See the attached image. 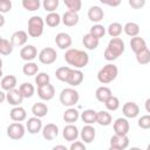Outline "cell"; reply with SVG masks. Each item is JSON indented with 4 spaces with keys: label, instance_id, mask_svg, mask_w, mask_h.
Here are the masks:
<instances>
[{
    "label": "cell",
    "instance_id": "obj_1",
    "mask_svg": "<svg viewBox=\"0 0 150 150\" xmlns=\"http://www.w3.org/2000/svg\"><path fill=\"white\" fill-rule=\"evenodd\" d=\"M64 60L69 66H73L74 68H77V69H81L88 64L89 55L84 50L68 48L64 53Z\"/></svg>",
    "mask_w": 150,
    "mask_h": 150
},
{
    "label": "cell",
    "instance_id": "obj_2",
    "mask_svg": "<svg viewBox=\"0 0 150 150\" xmlns=\"http://www.w3.org/2000/svg\"><path fill=\"white\" fill-rule=\"evenodd\" d=\"M124 49H125L124 41L120 38H112L109 41L103 56L107 61H114L124 53Z\"/></svg>",
    "mask_w": 150,
    "mask_h": 150
},
{
    "label": "cell",
    "instance_id": "obj_3",
    "mask_svg": "<svg viewBox=\"0 0 150 150\" xmlns=\"http://www.w3.org/2000/svg\"><path fill=\"white\" fill-rule=\"evenodd\" d=\"M117 75H118V68L112 63H108L103 66L97 73V80L100 83L108 84L112 82L117 77Z\"/></svg>",
    "mask_w": 150,
    "mask_h": 150
},
{
    "label": "cell",
    "instance_id": "obj_4",
    "mask_svg": "<svg viewBox=\"0 0 150 150\" xmlns=\"http://www.w3.org/2000/svg\"><path fill=\"white\" fill-rule=\"evenodd\" d=\"M45 21L41 16L34 15L28 20V35L32 38H40L43 33Z\"/></svg>",
    "mask_w": 150,
    "mask_h": 150
},
{
    "label": "cell",
    "instance_id": "obj_5",
    "mask_svg": "<svg viewBox=\"0 0 150 150\" xmlns=\"http://www.w3.org/2000/svg\"><path fill=\"white\" fill-rule=\"evenodd\" d=\"M79 91L74 88H64L60 93V102L64 107H73L79 102Z\"/></svg>",
    "mask_w": 150,
    "mask_h": 150
},
{
    "label": "cell",
    "instance_id": "obj_6",
    "mask_svg": "<svg viewBox=\"0 0 150 150\" xmlns=\"http://www.w3.org/2000/svg\"><path fill=\"white\" fill-rule=\"evenodd\" d=\"M25 132H26V127L21 122H14L7 127V136L11 139L14 141L21 139L25 136Z\"/></svg>",
    "mask_w": 150,
    "mask_h": 150
},
{
    "label": "cell",
    "instance_id": "obj_7",
    "mask_svg": "<svg viewBox=\"0 0 150 150\" xmlns=\"http://www.w3.org/2000/svg\"><path fill=\"white\" fill-rule=\"evenodd\" d=\"M129 146L128 135H114L110 137V149L112 150H124Z\"/></svg>",
    "mask_w": 150,
    "mask_h": 150
},
{
    "label": "cell",
    "instance_id": "obj_8",
    "mask_svg": "<svg viewBox=\"0 0 150 150\" xmlns=\"http://www.w3.org/2000/svg\"><path fill=\"white\" fill-rule=\"evenodd\" d=\"M57 59V54H56V50L52 47H47V48H43L40 53H39V61L42 63V64H52L56 61Z\"/></svg>",
    "mask_w": 150,
    "mask_h": 150
},
{
    "label": "cell",
    "instance_id": "obj_9",
    "mask_svg": "<svg viewBox=\"0 0 150 150\" xmlns=\"http://www.w3.org/2000/svg\"><path fill=\"white\" fill-rule=\"evenodd\" d=\"M83 79H84V75H83V73L81 71V69H77V68L71 69V68H70L66 82H67L68 84H70L71 87H77V86H80V84L83 82Z\"/></svg>",
    "mask_w": 150,
    "mask_h": 150
},
{
    "label": "cell",
    "instance_id": "obj_10",
    "mask_svg": "<svg viewBox=\"0 0 150 150\" xmlns=\"http://www.w3.org/2000/svg\"><path fill=\"white\" fill-rule=\"evenodd\" d=\"M38 96L42 101H50L55 96V88L50 83L40 86V87H38Z\"/></svg>",
    "mask_w": 150,
    "mask_h": 150
},
{
    "label": "cell",
    "instance_id": "obj_11",
    "mask_svg": "<svg viewBox=\"0 0 150 150\" xmlns=\"http://www.w3.org/2000/svg\"><path fill=\"white\" fill-rule=\"evenodd\" d=\"M83 143H91L96 137V130L91 124H86L79 135Z\"/></svg>",
    "mask_w": 150,
    "mask_h": 150
},
{
    "label": "cell",
    "instance_id": "obj_12",
    "mask_svg": "<svg viewBox=\"0 0 150 150\" xmlns=\"http://www.w3.org/2000/svg\"><path fill=\"white\" fill-rule=\"evenodd\" d=\"M41 132H42V136H43L45 139L53 141L59 135V127L56 124H54V123H48L45 127H42Z\"/></svg>",
    "mask_w": 150,
    "mask_h": 150
},
{
    "label": "cell",
    "instance_id": "obj_13",
    "mask_svg": "<svg viewBox=\"0 0 150 150\" xmlns=\"http://www.w3.org/2000/svg\"><path fill=\"white\" fill-rule=\"evenodd\" d=\"M6 100H7V102H8L11 105L15 107V105H20V104L22 103L23 96L21 95V93H20L19 89L13 88V89H11V90H8V91L6 93Z\"/></svg>",
    "mask_w": 150,
    "mask_h": 150
},
{
    "label": "cell",
    "instance_id": "obj_14",
    "mask_svg": "<svg viewBox=\"0 0 150 150\" xmlns=\"http://www.w3.org/2000/svg\"><path fill=\"white\" fill-rule=\"evenodd\" d=\"M122 112L127 118H135L139 114V107L135 102H127L122 108Z\"/></svg>",
    "mask_w": 150,
    "mask_h": 150
},
{
    "label": "cell",
    "instance_id": "obj_15",
    "mask_svg": "<svg viewBox=\"0 0 150 150\" xmlns=\"http://www.w3.org/2000/svg\"><path fill=\"white\" fill-rule=\"evenodd\" d=\"M129 129H130V125L127 118L118 117L114 122V131L116 135H128Z\"/></svg>",
    "mask_w": 150,
    "mask_h": 150
},
{
    "label": "cell",
    "instance_id": "obj_16",
    "mask_svg": "<svg viewBox=\"0 0 150 150\" xmlns=\"http://www.w3.org/2000/svg\"><path fill=\"white\" fill-rule=\"evenodd\" d=\"M79 135H80V131H79L77 127L74 125L73 123H69L68 125H66V127L63 128L62 136H63V138H64L66 141H68V142H73V141H75V139H77Z\"/></svg>",
    "mask_w": 150,
    "mask_h": 150
},
{
    "label": "cell",
    "instance_id": "obj_17",
    "mask_svg": "<svg viewBox=\"0 0 150 150\" xmlns=\"http://www.w3.org/2000/svg\"><path fill=\"white\" fill-rule=\"evenodd\" d=\"M55 43L60 49H68L71 46L73 40L69 34L61 32V33L56 34V36H55Z\"/></svg>",
    "mask_w": 150,
    "mask_h": 150
},
{
    "label": "cell",
    "instance_id": "obj_18",
    "mask_svg": "<svg viewBox=\"0 0 150 150\" xmlns=\"http://www.w3.org/2000/svg\"><path fill=\"white\" fill-rule=\"evenodd\" d=\"M36 56H38V50L33 45H27V46L22 47L20 50V57L26 62L33 61Z\"/></svg>",
    "mask_w": 150,
    "mask_h": 150
},
{
    "label": "cell",
    "instance_id": "obj_19",
    "mask_svg": "<svg viewBox=\"0 0 150 150\" xmlns=\"http://www.w3.org/2000/svg\"><path fill=\"white\" fill-rule=\"evenodd\" d=\"M26 129L28 130L29 134H33V135L40 132L41 129H42V121H41V118L36 117V116L28 118V121L26 123Z\"/></svg>",
    "mask_w": 150,
    "mask_h": 150
},
{
    "label": "cell",
    "instance_id": "obj_20",
    "mask_svg": "<svg viewBox=\"0 0 150 150\" xmlns=\"http://www.w3.org/2000/svg\"><path fill=\"white\" fill-rule=\"evenodd\" d=\"M27 40H28V34L25 30H16L11 36L12 45L13 46H16V47H21V46L26 45Z\"/></svg>",
    "mask_w": 150,
    "mask_h": 150
},
{
    "label": "cell",
    "instance_id": "obj_21",
    "mask_svg": "<svg viewBox=\"0 0 150 150\" xmlns=\"http://www.w3.org/2000/svg\"><path fill=\"white\" fill-rule=\"evenodd\" d=\"M79 19H80V18H79L77 12L67 11V12L62 15L61 21L63 22V25H64V26H67V27H73V26H75V25H77Z\"/></svg>",
    "mask_w": 150,
    "mask_h": 150
},
{
    "label": "cell",
    "instance_id": "obj_22",
    "mask_svg": "<svg viewBox=\"0 0 150 150\" xmlns=\"http://www.w3.org/2000/svg\"><path fill=\"white\" fill-rule=\"evenodd\" d=\"M9 117L12 121L14 122H22L27 118V112L26 110L20 107V105H15L11 111H9Z\"/></svg>",
    "mask_w": 150,
    "mask_h": 150
},
{
    "label": "cell",
    "instance_id": "obj_23",
    "mask_svg": "<svg viewBox=\"0 0 150 150\" xmlns=\"http://www.w3.org/2000/svg\"><path fill=\"white\" fill-rule=\"evenodd\" d=\"M104 16V12L100 6H91L88 11V18L90 21L98 23L101 20H103Z\"/></svg>",
    "mask_w": 150,
    "mask_h": 150
},
{
    "label": "cell",
    "instance_id": "obj_24",
    "mask_svg": "<svg viewBox=\"0 0 150 150\" xmlns=\"http://www.w3.org/2000/svg\"><path fill=\"white\" fill-rule=\"evenodd\" d=\"M130 47H131V50L136 54L138 52H141L142 49H144L146 47V42L143 38L136 35V36H132L131 40H130Z\"/></svg>",
    "mask_w": 150,
    "mask_h": 150
},
{
    "label": "cell",
    "instance_id": "obj_25",
    "mask_svg": "<svg viewBox=\"0 0 150 150\" xmlns=\"http://www.w3.org/2000/svg\"><path fill=\"white\" fill-rule=\"evenodd\" d=\"M111 122H112V117L108 111L101 110V111L96 112V123H98L100 125L108 127V125L111 124Z\"/></svg>",
    "mask_w": 150,
    "mask_h": 150
},
{
    "label": "cell",
    "instance_id": "obj_26",
    "mask_svg": "<svg viewBox=\"0 0 150 150\" xmlns=\"http://www.w3.org/2000/svg\"><path fill=\"white\" fill-rule=\"evenodd\" d=\"M82 43H83V46H84L87 49L94 50V49H96V48L98 47L100 40L96 39V38H94L90 33H88V34H86V35L82 38Z\"/></svg>",
    "mask_w": 150,
    "mask_h": 150
},
{
    "label": "cell",
    "instance_id": "obj_27",
    "mask_svg": "<svg viewBox=\"0 0 150 150\" xmlns=\"http://www.w3.org/2000/svg\"><path fill=\"white\" fill-rule=\"evenodd\" d=\"M32 112L34 116L36 117H45L48 112V107L46 103H42V102H38V103H34L33 107H32Z\"/></svg>",
    "mask_w": 150,
    "mask_h": 150
},
{
    "label": "cell",
    "instance_id": "obj_28",
    "mask_svg": "<svg viewBox=\"0 0 150 150\" xmlns=\"http://www.w3.org/2000/svg\"><path fill=\"white\" fill-rule=\"evenodd\" d=\"M111 95H112V93H111L110 88H108V87H105V86L98 87V88L96 89V91H95L96 100H97L98 102H102V103H104V101H105L108 97H110Z\"/></svg>",
    "mask_w": 150,
    "mask_h": 150
},
{
    "label": "cell",
    "instance_id": "obj_29",
    "mask_svg": "<svg viewBox=\"0 0 150 150\" xmlns=\"http://www.w3.org/2000/svg\"><path fill=\"white\" fill-rule=\"evenodd\" d=\"M80 117V112L77 109L69 107L64 112H63V121L67 123H75Z\"/></svg>",
    "mask_w": 150,
    "mask_h": 150
},
{
    "label": "cell",
    "instance_id": "obj_30",
    "mask_svg": "<svg viewBox=\"0 0 150 150\" xmlns=\"http://www.w3.org/2000/svg\"><path fill=\"white\" fill-rule=\"evenodd\" d=\"M16 86V77L14 75H7V76H4L1 79V88L2 90H11L13 88H15Z\"/></svg>",
    "mask_w": 150,
    "mask_h": 150
},
{
    "label": "cell",
    "instance_id": "obj_31",
    "mask_svg": "<svg viewBox=\"0 0 150 150\" xmlns=\"http://www.w3.org/2000/svg\"><path fill=\"white\" fill-rule=\"evenodd\" d=\"M96 112L93 109H86L81 112V120L86 123V124H94L96 123Z\"/></svg>",
    "mask_w": 150,
    "mask_h": 150
},
{
    "label": "cell",
    "instance_id": "obj_32",
    "mask_svg": "<svg viewBox=\"0 0 150 150\" xmlns=\"http://www.w3.org/2000/svg\"><path fill=\"white\" fill-rule=\"evenodd\" d=\"M38 71H39V66L33 61L26 62L22 67V73L26 76H34V75L38 74Z\"/></svg>",
    "mask_w": 150,
    "mask_h": 150
},
{
    "label": "cell",
    "instance_id": "obj_33",
    "mask_svg": "<svg viewBox=\"0 0 150 150\" xmlns=\"http://www.w3.org/2000/svg\"><path fill=\"white\" fill-rule=\"evenodd\" d=\"M19 90L21 93V95L23 96V98H30L33 95H34V91H35V88L32 83L29 82H23L20 87H19Z\"/></svg>",
    "mask_w": 150,
    "mask_h": 150
},
{
    "label": "cell",
    "instance_id": "obj_34",
    "mask_svg": "<svg viewBox=\"0 0 150 150\" xmlns=\"http://www.w3.org/2000/svg\"><path fill=\"white\" fill-rule=\"evenodd\" d=\"M45 22L47 23V26L49 27H56L60 25L61 22V16L56 13V12H49L47 14V16L45 18Z\"/></svg>",
    "mask_w": 150,
    "mask_h": 150
},
{
    "label": "cell",
    "instance_id": "obj_35",
    "mask_svg": "<svg viewBox=\"0 0 150 150\" xmlns=\"http://www.w3.org/2000/svg\"><path fill=\"white\" fill-rule=\"evenodd\" d=\"M135 55H136V61L139 64H148L150 62V50L148 47H145L141 52L136 53Z\"/></svg>",
    "mask_w": 150,
    "mask_h": 150
},
{
    "label": "cell",
    "instance_id": "obj_36",
    "mask_svg": "<svg viewBox=\"0 0 150 150\" xmlns=\"http://www.w3.org/2000/svg\"><path fill=\"white\" fill-rule=\"evenodd\" d=\"M123 30L124 33L128 35V36H136L138 35L139 33V26L136 23V22H127L123 27Z\"/></svg>",
    "mask_w": 150,
    "mask_h": 150
},
{
    "label": "cell",
    "instance_id": "obj_37",
    "mask_svg": "<svg viewBox=\"0 0 150 150\" xmlns=\"http://www.w3.org/2000/svg\"><path fill=\"white\" fill-rule=\"evenodd\" d=\"M104 105H105V108H107L108 110H110V111H116V110L120 108V100H118V97L111 95L110 97H108V98L104 101Z\"/></svg>",
    "mask_w": 150,
    "mask_h": 150
},
{
    "label": "cell",
    "instance_id": "obj_38",
    "mask_svg": "<svg viewBox=\"0 0 150 150\" xmlns=\"http://www.w3.org/2000/svg\"><path fill=\"white\" fill-rule=\"evenodd\" d=\"M122 30H123V27H122V25L120 22H112L108 27V34L111 38H118L121 35Z\"/></svg>",
    "mask_w": 150,
    "mask_h": 150
},
{
    "label": "cell",
    "instance_id": "obj_39",
    "mask_svg": "<svg viewBox=\"0 0 150 150\" xmlns=\"http://www.w3.org/2000/svg\"><path fill=\"white\" fill-rule=\"evenodd\" d=\"M40 0H22V7L28 12H35L40 8Z\"/></svg>",
    "mask_w": 150,
    "mask_h": 150
},
{
    "label": "cell",
    "instance_id": "obj_40",
    "mask_svg": "<svg viewBox=\"0 0 150 150\" xmlns=\"http://www.w3.org/2000/svg\"><path fill=\"white\" fill-rule=\"evenodd\" d=\"M13 45L7 39H2L0 42V54L1 55H9L13 52Z\"/></svg>",
    "mask_w": 150,
    "mask_h": 150
},
{
    "label": "cell",
    "instance_id": "obj_41",
    "mask_svg": "<svg viewBox=\"0 0 150 150\" xmlns=\"http://www.w3.org/2000/svg\"><path fill=\"white\" fill-rule=\"evenodd\" d=\"M94 38H96V39H101V38H103L104 36V34H105V28L102 26V25H100V23H96V25H94L91 28H90V32H89Z\"/></svg>",
    "mask_w": 150,
    "mask_h": 150
},
{
    "label": "cell",
    "instance_id": "obj_42",
    "mask_svg": "<svg viewBox=\"0 0 150 150\" xmlns=\"http://www.w3.org/2000/svg\"><path fill=\"white\" fill-rule=\"evenodd\" d=\"M69 70H70V67H67V66L57 68L56 71H55L56 79H57L59 81H61V82H66V80H67V77H68V74H69Z\"/></svg>",
    "mask_w": 150,
    "mask_h": 150
},
{
    "label": "cell",
    "instance_id": "obj_43",
    "mask_svg": "<svg viewBox=\"0 0 150 150\" xmlns=\"http://www.w3.org/2000/svg\"><path fill=\"white\" fill-rule=\"evenodd\" d=\"M42 6L46 12H55L59 7V0H42Z\"/></svg>",
    "mask_w": 150,
    "mask_h": 150
},
{
    "label": "cell",
    "instance_id": "obj_44",
    "mask_svg": "<svg viewBox=\"0 0 150 150\" xmlns=\"http://www.w3.org/2000/svg\"><path fill=\"white\" fill-rule=\"evenodd\" d=\"M63 2L67 6V8L69 11H73V12H79L82 7L81 0H63Z\"/></svg>",
    "mask_w": 150,
    "mask_h": 150
},
{
    "label": "cell",
    "instance_id": "obj_45",
    "mask_svg": "<svg viewBox=\"0 0 150 150\" xmlns=\"http://www.w3.org/2000/svg\"><path fill=\"white\" fill-rule=\"evenodd\" d=\"M49 75L47 74V73H45V71H42V73H38V75L35 76V83L38 84V87H40V86H45V84H47V83H49Z\"/></svg>",
    "mask_w": 150,
    "mask_h": 150
},
{
    "label": "cell",
    "instance_id": "obj_46",
    "mask_svg": "<svg viewBox=\"0 0 150 150\" xmlns=\"http://www.w3.org/2000/svg\"><path fill=\"white\" fill-rule=\"evenodd\" d=\"M138 127L141 128V129H144V130H146V129H149L150 128V116L149 115H144V116H142L139 120H138Z\"/></svg>",
    "mask_w": 150,
    "mask_h": 150
},
{
    "label": "cell",
    "instance_id": "obj_47",
    "mask_svg": "<svg viewBox=\"0 0 150 150\" xmlns=\"http://www.w3.org/2000/svg\"><path fill=\"white\" fill-rule=\"evenodd\" d=\"M12 9V1L11 0H0V13L6 14Z\"/></svg>",
    "mask_w": 150,
    "mask_h": 150
},
{
    "label": "cell",
    "instance_id": "obj_48",
    "mask_svg": "<svg viewBox=\"0 0 150 150\" xmlns=\"http://www.w3.org/2000/svg\"><path fill=\"white\" fill-rule=\"evenodd\" d=\"M145 1L146 0H128L130 7L134 8V9H141V8H143L145 6Z\"/></svg>",
    "mask_w": 150,
    "mask_h": 150
},
{
    "label": "cell",
    "instance_id": "obj_49",
    "mask_svg": "<svg viewBox=\"0 0 150 150\" xmlns=\"http://www.w3.org/2000/svg\"><path fill=\"white\" fill-rule=\"evenodd\" d=\"M70 150H86V145L82 141H73L70 146H69Z\"/></svg>",
    "mask_w": 150,
    "mask_h": 150
},
{
    "label": "cell",
    "instance_id": "obj_50",
    "mask_svg": "<svg viewBox=\"0 0 150 150\" xmlns=\"http://www.w3.org/2000/svg\"><path fill=\"white\" fill-rule=\"evenodd\" d=\"M121 2H122V0H108L107 5L110 7H117L121 5Z\"/></svg>",
    "mask_w": 150,
    "mask_h": 150
},
{
    "label": "cell",
    "instance_id": "obj_51",
    "mask_svg": "<svg viewBox=\"0 0 150 150\" xmlns=\"http://www.w3.org/2000/svg\"><path fill=\"white\" fill-rule=\"evenodd\" d=\"M6 100V93H4V90H0V103H2Z\"/></svg>",
    "mask_w": 150,
    "mask_h": 150
},
{
    "label": "cell",
    "instance_id": "obj_52",
    "mask_svg": "<svg viewBox=\"0 0 150 150\" xmlns=\"http://www.w3.org/2000/svg\"><path fill=\"white\" fill-rule=\"evenodd\" d=\"M5 25V16L0 13V27H2Z\"/></svg>",
    "mask_w": 150,
    "mask_h": 150
},
{
    "label": "cell",
    "instance_id": "obj_53",
    "mask_svg": "<svg viewBox=\"0 0 150 150\" xmlns=\"http://www.w3.org/2000/svg\"><path fill=\"white\" fill-rule=\"evenodd\" d=\"M149 103H150V98H146V101H145V109H146V111H148V112H150V108H149Z\"/></svg>",
    "mask_w": 150,
    "mask_h": 150
},
{
    "label": "cell",
    "instance_id": "obj_54",
    "mask_svg": "<svg viewBox=\"0 0 150 150\" xmlns=\"http://www.w3.org/2000/svg\"><path fill=\"white\" fill-rule=\"evenodd\" d=\"M54 150H57V149H62V150H67V148L64 146V145H55L54 148H53Z\"/></svg>",
    "mask_w": 150,
    "mask_h": 150
},
{
    "label": "cell",
    "instance_id": "obj_55",
    "mask_svg": "<svg viewBox=\"0 0 150 150\" xmlns=\"http://www.w3.org/2000/svg\"><path fill=\"white\" fill-rule=\"evenodd\" d=\"M0 77H2V60L0 57Z\"/></svg>",
    "mask_w": 150,
    "mask_h": 150
},
{
    "label": "cell",
    "instance_id": "obj_56",
    "mask_svg": "<svg viewBox=\"0 0 150 150\" xmlns=\"http://www.w3.org/2000/svg\"><path fill=\"white\" fill-rule=\"evenodd\" d=\"M101 4H103V5H107V2H108V0H98Z\"/></svg>",
    "mask_w": 150,
    "mask_h": 150
},
{
    "label": "cell",
    "instance_id": "obj_57",
    "mask_svg": "<svg viewBox=\"0 0 150 150\" xmlns=\"http://www.w3.org/2000/svg\"><path fill=\"white\" fill-rule=\"evenodd\" d=\"M1 40H2V38H1V36H0V42H1Z\"/></svg>",
    "mask_w": 150,
    "mask_h": 150
}]
</instances>
